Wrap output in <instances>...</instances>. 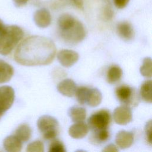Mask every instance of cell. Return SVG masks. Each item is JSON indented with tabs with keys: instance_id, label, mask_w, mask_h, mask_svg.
<instances>
[{
	"instance_id": "17",
	"label": "cell",
	"mask_w": 152,
	"mask_h": 152,
	"mask_svg": "<svg viewBox=\"0 0 152 152\" xmlns=\"http://www.w3.org/2000/svg\"><path fill=\"white\" fill-rule=\"evenodd\" d=\"M68 115L74 122H83L86 118V110L84 107L72 106L69 109Z\"/></svg>"
},
{
	"instance_id": "1",
	"label": "cell",
	"mask_w": 152,
	"mask_h": 152,
	"mask_svg": "<svg viewBox=\"0 0 152 152\" xmlns=\"http://www.w3.org/2000/svg\"><path fill=\"white\" fill-rule=\"evenodd\" d=\"M56 51L55 45L50 39L32 36L20 43L14 58L18 64L25 66L45 65L52 62Z\"/></svg>"
},
{
	"instance_id": "29",
	"label": "cell",
	"mask_w": 152,
	"mask_h": 152,
	"mask_svg": "<svg viewBox=\"0 0 152 152\" xmlns=\"http://www.w3.org/2000/svg\"><path fill=\"white\" fill-rule=\"evenodd\" d=\"M115 6L119 9L124 8L128 4L129 0H113Z\"/></svg>"
},
{
	"instance_id": "25",
	"label": "cell",
	"mask_w": 152,
	"mask_h": 152,
	"mask_svg": "<svg viewBox=\"0 0 152 152\" xmlns=\"http://www.w3.org/2000/svg\"><path fill=\"white\" fill-rule=\"evenodd\" d=\"M94 132L95 135L93 138L99 142H104L107 141L109 138V132L107 129H102Z\"/></svg>"
},
{
	"instance_id": "32",
	"label": "cell",
	"mask_w": 152,
	"mask_h": 152,
	"mask_svg": "<svg viewBox=\"0 0 152 152\" xmlns=\"http://www.w3.org/2000/svg\"><path fill=\"white\" fill-rule=\"evenodd\" d=\"M73 3L80 9L83 8V0H72Z\"/></svg>"
},
{
	"instance_id": "14",
	"label": "cell",
	"mask_w": 152,
	"mask_h": 152,
	"mask_svg": "<svg viewBox=\"0 0 152 152\" xmlns=\"http://www.w3.org/2000/svg\"><path fill=\"white\" fill-rule=\"evenodd\" d=\"M117 33L119 37L125 40H131L134 36V31L131 24L126 21L119 23L117 26Z\"/></svg>"
},
{
	"instance_id": "9",
	"label": "cell",
	"mask_w": 152,
	"mask_h": 152,
	"mask_svg": "<svg viewBox=\"0 0 152 152\" xmlns=\"http://www.w3.org/2000/svg\"><path fill=\"white\" fill-rule=\"evenodd\" d=\"M59 63L65 67H70L75 64L79 59L77 52L72 50L62 49L57 55Z\"/></svg>"
},
{
	"instance_id": "31",
	"label": "cell",
	"mask_w": 152,
	"mask_h": 152,
	"mask_svg": "<svg viewBox=\"0 0 152 152\" xmlns=\"http://www.w3.org/2000/svg\"><path fill=\"white\" fill-rule=\"evenodd\" d=\"M15 5L18 7H22L26 4L30 0H12Z\"/></svg>"
},
{
	"instance_id": "2",
	"label": "cell",
	"mask_w": 152,
	"mask_h": 152,
	"mask_svg": "<svg viewBox=\"0 0 152 152\" xmlns=\"http://www.w3.org/2000/svg\"><path fill=\"white\" fill-rule=\"evenodd\" d=\"M24 36L23 30L17 26L5 27L0 34V54L10 53Z\"/></svg>"
},
{
	"instance_id": "4",
	"label": "cell",
	"mask_w": 152,
	"mask_h": 152,
	"mask_svg": "<svg viewBox=\"0 0 152 152\" xmlns=\"http://www.w3.org/2000/svg\"><path fill=\"white\" fill-rule=\"evenodd\" d=\"M59 34L65 42L75 44L81 42L85 38L86 32L83 24L77 20L75 23L68 28L60 30Z\"/></svg>"
},
{
	"instance_id": "33",
	"label": "cell",
	"mask_w": 152,
	"mask_h": 152,
	"mask_svg": "<svg viewBox=\"0 0 152 152\" xmlns=\"http://www.w3.org/2000/svg\"><path fill=\"white\" fill-rule=\"evenodd\" d=\"M5 27V26L3 21L0 19V34L2 32V31L4 30Z\"/></svg>"
},
{
	"instance_id": "10",
	"label": "cell",
	"mask_w": 152,
	"mask_h": 152,
	"mask_svg": "<svg viewBox=\"0 0 152 152\" xmlns=\"http://www.w3.org/2000/svg\"><path fill=\"white\" fill-rule=\"evenodd\" d=\"M33 18L35 24L41 28H45L49 26L52 20L51 15L46 8H41L37 10L34 14Z\"/></svg>"
},
{
	"instance_id": "16",
	"label": "cell",
	"mask_w": 152,
	"mask_h": 152,
	"mask_svg": "<svg viewBox=\"0 0 152 152\" xmlns=\"http://www.w3.org/2000/svg\"><path fill=\"white\" fill-rule=\"evenodd\" d=\"M14 74V69L11 65L0 59V83L9 81Z\"/></svg>"
},
{
	"instance_id": "3",
	"label": "cell",
	"mask_w": 152,
	"mask_h": 152,
	"mask_svg": "<svg viewBox=\"0 0 152 152\" xmlns=\"http://www.w3.org/2000/svg\"><path fill=\"white\" fill-rule=\"evenodd\" d=\"M37 126L45 140L54 139L58 135L59 123L53 116L50 115L40 116L37 120Z\"/></svg>"
},
{
	"instance_id": "23",
	"label": "cell",
	"mask_w": 152,
	"mask_h": 152,
	"mask_svg": "<svg viewBox=\"0 0 152 152\" xmlns=\"http://www.w3.org/2000/svg\"><path fill=\"white\" fill-rule=\"evenodd\" d=\"M151 59L150 57L145 58L143 60L142 64L140 67V71L141 74L147 78H151L152 76V64Z\"/></svg>"
},
{
	"instance_id": "5",
	"label": "cell",
	"mask_w": 152,
	"mask_h": 152,
	"mask_svg": "<svg viewBox=\"0 0 152 152\" xmlns=\"http://www.w3.org/2000/svg\"><path fill=\"white\" fill-rule=\"evenodd\" d=\"M111 118L110 112L105 109L93 113L88 119V126L94 132L107 129Z\"/></svg>"
},
{
	"instance_id": "24",
	"label": "cell",
	"mask_w": 152,
	"mask_h": 152,
	"mask_svg": "<svg viewBox=\"0 0 152 152\" xmlns=\"http://www.w3.org/2000/svg\"><path fill=\"white\" fill-rule=\"evenodd\" d=\"M90 88L84 86H81L77 88L75 95L77 99V101L80 104H84L86 103Z\"/></svg>"
},
{
	"instance_id": "18",
	"label": "cell",
	"mask_w": 152,
	"mask_h": 152,
	"mask_svg": "<svg viewBox=\"0 0 152 152\" xmlns=\"http://www.w3.org/2000/svg\"><path fill=\"white\" fill-rule=\"evenodd\" d=\"M102 100V93L97 88H90L86 103H87L91 107H96L99 104H100Z\"/></svg>"
},
{
	"instance_id": "26",
	"label": "cell",
	"mask_w": 152,
	"mask_h": 152,
	"mask_svg": "<svg viewBox=\"0 0 152 152\" xmlns=\"http://www.w3.org/2000/svg\"><path fill=\"white\" fill-rule=\"evenodd\" d=\"M44 151V145L42 141H35L30 143L27 147L28 152H43Z\"/></svg>"
},
{
	"instance_id": "30",
	"label": "cell",
	"mask_w": 152,
	"mask_h": 152,
	"mask_svg": "<svg viewBox=\"0 0 152 152\" xmlns=\"http://www.w3.org/2000/svg\"><path fill=\"white\" fill-rule=\"evenodd\" d=\"M118 151V148L113 144H109L106 147H105L103 150V151H106V152H109V151L113 152V151Z\"/></svg>"
},
{
	"instance_id": "7",
	"label": "cell",
	"mask_w": 152,
	"mask_h": 152,
	"mask_svg": "<svg viewBox=\"0 0 152 152\" xmlns=\"http://www.w3.org/2000/svg\"><path fill=\"white\" fill-rule=\"evenodd\" d=\"M14 97V90L11 87L8 86L0 87V109L5 112L11 107Z\"/></svg>"
},
{
	"instance_id": "13",
	"label": "cell",
	"mask_w": 152,
	"mask_h": 152,
	"mask_svg": "<svg viewBox=\"0 0 152 152\" xmlns=\"http://www.w3.org/2000/svg\"><path fill=\"white\" fill-rule=\"evenodd\" d=\"M77 88L75 83L71 79H65L57 86L58 91L67 97H72L75 95Z\"/></svg>"
},
{
	"instance_id": "11",
	"label": "cell",
	"mask_w": 152,
	"mask_h": 152,
	"mask_svg": "<svg viewBox=\"0 0 152 152\" xmlns=\"http://www.w3.org/2000/svg\"><path fill=\"white\" fill-rule=\"evenodd\" d=\"M134 142V135L132 132L121 131L116 135L115 142L121 149H125L131 146Z\"/></svg>"
},
{
	"instance_id": "20",
	"label": "cell",
	"mask_w": 152,
	"mask_h": 152,
	"mask_svg": "<svg viewBox=\"0 0 152 152\" xmlns=\"http://www.w3.org/2000/svg\"><path fill=\"white\" fill-rule=\"evenodd\" d=\"M140 95L145 102L151 103L152 102V83L151 80L145 81L140 88Z\"/></svg>"
},
{
	"instance_id": "21",
	"label": "cell",
	"mask_w": 152,
	"mask_h": 152,
	"mask_svg": "<svg viewBox=\"0 0 152 152\" xmlns=\"http://www.w3.org/2000/svg\"><path fill=\"white\" fill-rule=\"evenodd\" d=\"M15 136L21 142H26L31 136V129L28 125L22 124L17 128L15 132Z\"/></svg>"
},
{
	"instance_id": "8",
	"label": "cell",
	"mask_w": 152,
	"mask_h": 152,
	"mask_svg": "<svg viewBox=\"0 0 152 152\" xmlns=\"http://www.w3.org/2000/svg\"><path fill=\"white\" fill-rule=\"evenodd\" d=\"M113 119L119 125H125L129 123L132 119V112L127 106L117 107L113 112Z\"/></svg>"
},
{
	"instance_id": "6",
	"label": "cell",
	"mask_w": 152,
	"mask_h": 152,
	"mask_svg": "<svg viewBox=\"0 0 152 152\" xmlns=\"http://www.w3.org/2000/svg\"><path fill=\"white\" fill-rule=\"evenodd\" d=\"M115 93L118 99L125 104L133 106L138 103L137 93L133 88L128 86L122 85L118 87Z\"/></svg>"
},
{
	"instance_id": "28",
	"label": "cell",
	"mask_w": 152,
	"mask_h": 152,
	"mask_svg": "<svg viewBox=\"0 0 152 152\" xmlns=\"http://www.w3.org/2000/svg\"><path fill=\"white\" fill-rule=\"evenodd\" d=\"M152 122L151 120H150L146 124L145 128V137L147 139V142L151 145L152 144V134H151V128H152Z\"/></svg>"
},
{
	"instance_id": "34",
	"label": "cell",
	"mask_w": 152,
	"mask_h": 152,
	"mask_svg": "<svg viewBox=\"0 0 152 152\" xmlns=\"http://www.w3.org/2000/svg\"><path fill=\"white\" fill-rule=\"evenodd\" d=\"M4 113H5V112L0 109V119H1V117L3 116V115H4Z\"/></svg>"
},
{
	"instance_id": "19",
	"label": "cell",
	"mask_w": 152,
	"mask_h": 152,
	"mask_svg": "<svg viewBox=\"0 0 152 152\" xmlns=\"http://www.w3.org/2000/svg\"><path fill=\"white\" fill-rule=\"evenodd\" d=\"M122 69L117 65L111 66L107 72V81L110 84H114L119 81L122 76Z\"/></svg>"
},
{
	"instance_id": "12",
	"label": "cell",
	"mask_w": 152,
	"mask_h": 152,
	"mask_svg": "<svg viewBox=\"0 0 152 152\" xmlns=\"http://www.w3.org/2000/svg\"><path fill=\"white\" fill-rule=\"evenodd\" d=\"M88 132V126L83 122H75L72 125L68 130L69 135L74 139L84 138Z\"/></svg>"
},
{
	"instance_id": "22",
	"label": "cell",
	"mask_w": 152,
	"mask_h": 152,
	"mask_svg": "<svg viewBox=\"0 0 152 152\" xmlns=\"http://www.w3.org/2000/svg\"><path fill=\"white\" fill-rule=\"evenodd\" d=\"M76 20H77L70 14H62L58 18V21L59 31L68 28L75 23Z\"/></svg>"
},
{
	"instance_id": "27",
	"label": "cell",
	"mask_w": 152,
	"mask_h": 152,
	"mask_svg": "<svg viewBox=\"0 0 152 152\" xmlns=\"http://www.w3.org/2000/svg\"><path fill=\"white\" fill-rule=\"evenodd\" d=\"M49 151L50 152H65L66 150L64 144L61 141L54 140L50 143Z\"/></svg>"
},
{
	"instance_id": "15",
	"label": "cell",
	"mask_w": 152,
	"mask_h": 152,
	"mask_svg": "<svg viewBox=\"0 0 152 152\" xmlns=\"http://www.w3.org/2000/svg\"><path fill=\"white\" fill-rule=\"evenodd\" d=\"M4 147L9 152H19L22 148V143L16 136L10 135L4 140Z\"/></svg>"
}]
</instances>
